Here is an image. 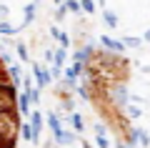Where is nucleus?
I'll return each mask as SVG.
<instances>
[{
    "label": "nucleus",
    "instance_id": "1",
    "mask_svg": "<svg viewBox=\"0 0 150 148\" xmlns=\"http://www.w3.org/2000/svg\"><path fill=\"white\" fill-rule=\"evenodd\" d=\"M18 136H20L18 93L5 63L0 58V148H18Z\"/></svg>",
    "mask_w": 150,
    "mask_h": 148
}]
</instances>
